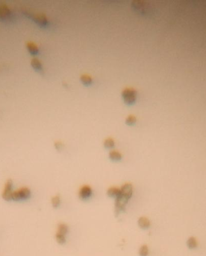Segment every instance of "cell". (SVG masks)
<instances>
[{
	"label": "cell",
	"mask_w": 206,
	"mask_h": 256,
	"mask_svg": "<svg viewBox=\"0 0 206 256\" xmlns=\"http://www.w3.org/2000/svg\"><path fill=\"white\" fill-rule=\"evenodd\" d=\"M121 95L125 104L131 105L136 101L138 91L134 87L127 86L125 87L122 90Z\"/></svg>",
	"instance_id": "cell-1"
},
{
	"label": "cell",
	"mask_w": 206,
	"mask_h": 256,
	"mask_svg": "<svg viewBox=\"0 0 206 256\" xmlns=\"http://www.w3.org/2000/svg\"><path fill=\"white\" fill-rule=\"evenodd\" d=\"M25 13L29 16L33 21L42 27H47L49 25V21L47 15L42 12H35L28 10H25Z\"/></svg>",
	"instance_id": "cell-2"
},
{
	"label": "cell",
	"mask_w": 206,
	"mask_h": 256,
	"mask_svg": "<svg viewBox=\"0 0 206 256\" xmlns=\"http://www.w3.org/2000/svg\"><path fill=\"white\" fill-rule=\"evenodd\" d=\"M30 189L27 187H23L13 191L12 199L15 201H23L29 199L30 197Z\"/></svg>",
	"instance_id": "cell-3"
},
{
	"label": "cell",
	"mask_w": 206,
	"mask_h": 256,
	"mask_svg": "<svg viewBox=\"0 0 206 256\" xmlns=\"http://www.w3.org/2000/svg\"><path fill=\"white\" fill-rule=\"evenodd\" d=\"M131 6L139 13L146 15L150 11L149 4L144 0H134L131 3Z\"/></svg>",
	"instance_id": "cell-4"
},
{
	"label": "cell",
	"mask_w": 206,
	"mask_h": 256,
	"mask_svg": "<svg viewBox=\"0 0 206 256\" xmlns=\"http://www.w3.org/2000/svg\"><path fill=\"white\" fill-rule=\"evenodd\" d=\"M13 181L11 179L6 181L2 192V197L6 201H10L12 199L13 194Z\"/></svg>",
	"instance_id": "cell-5"
},
{
	"label": "cell",
	"mask_w": 206,
	"mask_h": 256,
	"mask_svg": "<svg viewBox=\"0 0 206 256\" xmlns=\"http://www.w3.org/2000/svg\"><path fill=\"white\" fill-rule=\"evenodd\" d=\"M12 12L10 8L4 3H0V20H11Z\"/></svg>",
	"instance_id": "cell-6"
},
{
	"label": "cell",
	"mask_w": 206,
	"mask_h": 256,
	"mask_svg": "<svg viewBox=\"0 0 206 256\" xmlns=\"http://www.w3.org/2000/svg\"><path fill=\"white\" fill-rule=\"evenodd\" d=\"M128 201V199L122 196L121 194L119 196L116 198L115 201V213L118 214L121 211H124Z\"/></svg>",
	"instance_id": "cell-7"
},
{
	"label": "cell",
	"mask_w": 206,
	"mask_h": 256,
	"mask_svg": "<svg viewBox=\"0 0 206 256\" xmlns=\"http://www.w3.org/2000/svg\"><path fill=\"white\" fill-rule=\"evenodd\" d=\"M92 194V190L88 185H84L80 189L79 197L83 200L87 199L90 198Z\"/></svg>",
	"instance_id": "cell-8"
},
{
	"label": "cell",
	"mask_w": 206,
	"mask_h": 256,
	"mask_svg": "<svg viewBox=\"0 0 206 256\" xmlns=\"http://www.w3.org/2000/svg\"><path fill=\"white\" fill-rule=\"evenodd\" d=\"M133 191V185L130 183H125L124 184L121 188V195L124 197L126 198L128 200L132 196Z\"/></svg>",
	"instance_id": "cell-9"
},
{
	"label": "cell",
	"mask_w": 206,
	"mask_h": 256,
	"mask_svg": "<svg viewBox=\"0 0 206 256\" xmlns=\"http://www.w3.org/2000/svg\"><path fill=\"white\" fill-rule=\"evenodd\" d=\"M25 47L30 53L32 55H36L39 52V48L34 42L31 41H27L25 43Z\"/></svg>",
	"instance_id": "cell-10"
},
{
	"label": "cell",
	"mask_w": 206,
	"mask_h": 256,
	"mask_svg": "<svg viewBox=\"0 0 206 256\" xmlns=\"http://www.w3.org/2000/svg\"><path fill=\"white\" fill-rule=\"evenodd\" d=\"M31 67L36 71L42 72L43 71V65L42 61L37 58H33L30 60Z\"/></svg>",
	"instance_id": "cell-11"
},
{
	"label": "cell",
	"mask_w": 206,
	"mask_h": 256,
	"mask_svg": "<svg viewBox=\"0 0 206 256\" xmlns=\"http://www.w3.org/2000/svg\"><path fill=\"white\" fill-rule=\"evenodd\" d=\"M80 79L82 83L86 86L91 85L93 82L92 77L87 73H82L80 76Z\"/></svg>",
	"instance_id": "cell-12"
},
{
	"label": "cell",
	"mask_w": 206,
	"mask_h": 256,
	"mask_svg": "<svg viewBox=\"0 0 206 256\" xmlns=\"http://www.w3.org/2000/svg\"><path fill=\"white\" fill-rule=\"evenodd\" d=\"M107 195L110 197H113V198H116L121 195V189H119L118 187H110L108 189V190H107Z\"/></svg>",
	"instance_id": "cell-13"
},
{
	"label": "cell",
	"mask_w": 206,
	"mask_h": 256,
	"mask_svg": "<svg viewBox=\"0 0 206 256\" xmlns=\"http://www.w3.org/2000/svg\"><path fill=\"white\" fill-rule=\"evenodd\" d=\"M150 224V220L146 217H140L138 220V225L141 228H148L149 227Z\"/></svg>",
	"instance_id": "cell-14"
},
{
	"label": "cell",
	"mask_w": 206,
	"mask_h": 256,
	"mask_svg": "<svg viewBox=\"0 0 206 256\" xmlns=\"http://www.w3.org/2000/svg\"><path fill=\"white\" fill-rule=\"evenodd\" d=\"M122 155L121 153L116 150H112V151L109 152V158L110 160L113 161H119L122 159Z\"/></svg>",
	"instance_id": "cell-15"
},
{
	"label": "cell",
	"mask_w": 206,
	"mask_h": 256,
	"mask_svg": "<svg viewBox=\"0 0 206 256\" xmlns=\"http://www.w3.org/2000/svg\"><path fill=\"white\" fill-rule=\"evenodd\" d=\"M68 227L65 224L61 223L59 224L57 227V234L65 236L68 233Z\"/></svg>",
	"instance_id": "cell-16"
},
{
	"label": "cell",
	"mask_w": 206,
	"mask_h": 256,
	"mask_svg": "<svg viewBox=\"0 0 206 256\" xmlns=\"http://www.w3.org/2000/svg\"><path fill=\"white\" fill-rule=\"evenodd\" d=\"M115 144V140L112 137H108L107 138L104 142V146L105 148L107 149H111L114 147Z\"/></svg>",
	"instance_id": "cell-17"
},
{
	"label": "cell",
	"mask_w": 206,
	"mask_h": 256,
	"mask_svg": "<svg viewBox=\"0 0 206 256\" xmlns=\"http://www.w3.org/2000/svg\"><path fill=\"white\" fill-rule=\"evenodd\" d=\"M136 121H137L136 117L134 116V115L130 114L129 116H128L126 119H125V123H126L127 125L131 126L135 124Z\"/></svg>",
	"instance_id": "cell-18"
},
{
	"label": "cell",
	"mask_w": 206,
	"mask_h": 256,
	"mask_svg": "<svg viewBox=\"0 0 206 256\" xmlns=\"http://www.w3.org/2000/svg\"><path fill=\"white\" fill-rule=\"evenodd\" d=\"M187 245L191 249L195 248L198 245V242H197L196 238L194 237H191L187 241Z\"/></svg>",
	"instance_id": "cell-19"
},
{
	"label": "cell",
	"mask_w": 206,
	"mask_h": 256,
	"mask_svg": "<svg viewBox=\"0 0 206 256\" xmlns=\"http://www.w3.org/2000/svg\"><path fill=\"white\" fill-rule=\"evenodd\" d=\"M51 203H52V207L54 208H57L59 206L60 204V196L57 195H56L54 196H53L52 198V199H51Z\"/></svg>",
	"instance_id": "cell-20"
},
{
	"label": "cell",
	"mask_w": 206,
	"mask_h": 256,
	"mask_svg": "<svg viewBox=\"0 0 206 256\" xmlns=\"http://www.w3.org/2000/svg\"><path fill=\"white\" fill-rule=\"evenodd\" d=\"M149 253V250L147 245H142L139 250V255L140 256H147Z\"/></svg>",
	"instance_id": "cell-21"
},
{
	"label": "cell",
	"mask_w": 206,
	"mask_h": 256,
	"mask_svg": "<svg viewBox=\"0 0 206 256\" xmlns=\"http://www.w3.org/2000/svg\"><path fill=\"white\" fill-rule=\"evenodd\" d=\"M56 239L57 242L59 243V244H64L65 241H66V239H65V236L64 235H61L59 234L56 233Z\"/></svg>",
	"instance_id": "cell-22"
},
{
	"label": "cell",
	"mask_w": 206,
	"mask_h": 256,
	"mask_svg": "<svg viewBox=\"0 0 206 256\" xmlns=\"http://www.w3.org/2000/svg\"><path fill=\"white\" fill-rule=\"evenodd\" d=\"M54 146L57 150H61L63 148V147H64V144H63L61 142H59L58 141V142H55Z\"/></svg>",
	"instance_id": "cell-23"
}]
</instances>
